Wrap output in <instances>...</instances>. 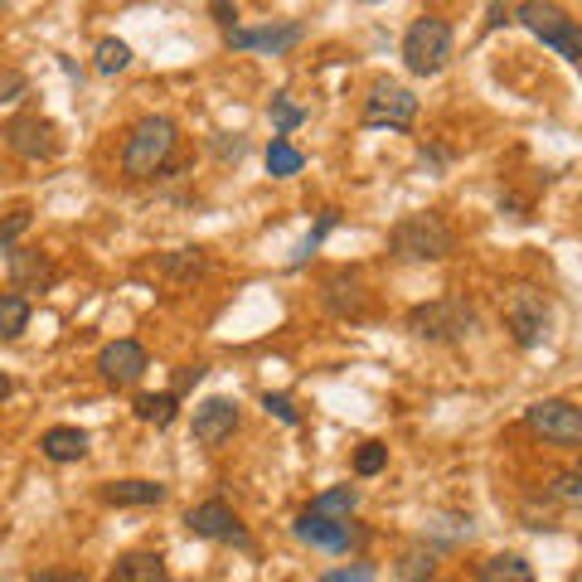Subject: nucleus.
<instances>
[{
  "label": "nucleus",
  "instance_id": "obj_1",
  "mask_svg": "<svg viewBox=\"0 0 582 582\" xmlns=\"http://www.w3.org/2000/svg\"><path fill=\"white\" fill-rule=\"evenodd\" d=\"M456 253V233L452 223L442 214H432V209H422V214H408L389 229V258L393 262H442Z\"/></svg>",
  "mask_w": 582,
  "mask_h": 582
},
{
  "label": "nucleus",
  "instance_id": "obj_2",
  "mask_svg": "<svg viewBox=\"0 0 582 582\" xmlns=\"http://www.w3.org/2000/svg\"><path fill=\"white\" fill-rule=\"evenodd\" d=\"M175 146H180V127L170 122V117H141L122 146V175L127 180H161V170L170 165Z\"/></svg>",
  "mask_w": 582,
  "mask_h": 582
},
{
  "label": "nucleus",
  "instance_id": "obj_3",
  "mask_svg": "<svg viewBox=\"0 0 582 582\" xmlns=\"http://www.w3.org/2000/svg\"><path fill=\"white\" fill-rule=\"evenodd\" d=\"M446 59H452V24H446V16L428 10V16H418L413 24H408L403 63H408V73L413 78H436L446 69Z\"/></svg>",
  "mask_w": 582,
  "mask_h": 582
},
{
  "label": "nucleus",
  "instance_id": "obj_4",
  "mask_svg": "<svg viewBox=\"0 0 582 582\" xmlns=\"http://www.w3.org/2000/svg\"><path fill=\"white\" fill-rule=\"evenodd\" d=\"M408 330L418 340H432V345H446V340H461L475 330V307L466 297H436L422 301V307L408 311Z\"/></svg>",
  "mask_w": 582,
  "mask_h": 582
},
{
  "label": "nucleus",
  "instance_id": "obj_5",
  "mask_svg": "<svg viewBox=\"0 0 582 582\" xmlns=\"http://www.w3.org/2000/svg\"><path fill=\"white\" fill-rule=\"evenodd\" d=\"M510 16L520 20L534 39H544L549 49H559V54H563L568 63H573V69L582 63V34H578V20L568 16L563 6H539V0H529V6H514Z\"/></svg>",
  "mask_w": 582,
  "mask_h": 582
},
{
  "label": "nucleus",
  "instance_id": "obj_6",
  "mask_svg": "<svg viewBox=\"0 0 582 582\" xmlns=\"http://www.w3.org/2000/svg\"><path fill=\"white\" fill-rule=\"evenodd\" d=\"M549 325H553V307L539 287H514L505 297V330L520 350H534L549 335Z\"/></svg>",
  "mask_w": 582,
  "mask_h": 582
},
{
  "label": "nucleus",
  "instance_id": "obj_7",
  "mask_svg": "<svg viewBox=\"0 0 582 582\" xmlns=\"http://www.w3.org/2000/svg\"><path fill=\"white\" fill-rule=\"evenodd\" d=\"M0 141H6V151L20 155V161H54L59 155V127L39 112L10 117V122L0 127Z\"/></svg>",
  "mask_w": 582,
  "mask_h": 582
},
{
  "label": "nucleus",
  "instance_id": "obj_8",
  "mask_svg": "<svg viewBox=\"0 0 582 582\" xmlns=\"http://www.w3.org/2000/svg\"><path fill=\"white\" fill-rule=\"evenodd\" d=\"M184 524H190L194 539H209V544H233V549H253V534H248V524L238 520V514L223 505V500H204V505H190L184 514Z\"/></svg>",
  "mask_w": 582,
  "mask_h": 582
},
{
  "label": "nucleus",
  "instance_id": "obj_9",
  "mask_svg": "<svg viewBox=\"0 0 582 582\" xmlns=\"http://www.w3.org/2000/svg\"><path fill=\"white\" fill-rule=\"evenodd\" d=\"M524 422L553 446H582V408L568 399H539L524 408Z\"/></svg>",
  "mask_w": 582,
  "mask_h": 582
},
{
  "label": "nucleus",
  "instance_id": "obj_10",
  "mask_svg": "<svg viewBox=\"0 0 582 582\" xmlns=\"http://www.w3.org/2000/svg\"><path fill=\"white\" fill-rule=\"evenodd\" d=\"M321 307L335 315V321H364V315H369V287H364V277L354 272V268L330 272L325 282H321Z\"/></svg>",
  "mask_w": 582,
  "mask_h": 582
},
{
  "label": "nucleus",
  "instance_id": "obj_11",
  "mask_svg": "<svg viewBox=\"0 0 582 582\" xmlns=\"http://www.w3.org/2000/svg\"><path fill=\"white\" fill-rule=\"evenodd\" d=\"M418 117V98L399 83H374V92H369V108H364V127H413Z\"/></svg>",
  "mask_w": 582,
  "mask_h": 582
},
{
  "label": "nucleus",
  "instance_id": "obj_12",
  "mask_svg": "<svg viewBox=\"0 0 582 582\" xmlns=\"http://www.w3.org/2000/svg\"><path fill=\"white\" fill-rule=\"evenodd\" d=\"M307 39V24L301 20H282V24H262V30H243V24H233L229 30V44L233 49H258V54H291V49Z\"/></svg>",
  "mask_w": 582,
  "mask_h": 582
},
{
  "label": "nucleus",
  "instance_id": "obj_13",
  "mask_svg": "<svg viewBox=\"0 0 582 582\" xmlns=\"http://www.w3.org/2000/svg\"><path fill=\"white\" fill-rule=\"evenodd\" d=\"M151 369L146 360V350L137 340H112V345H102L98 354V374L112 383V389H131V383H141V374Z\"/></svg>",
  "mask_w": 582,
  "mask_h": 582
},
{
  "label": "nucleus",
  "instance_id": "obj_14",
  "mask_svg": "<svg viewBox=\"0 0 582 582\" xmlns=\"http://www.w3.org/2000/svg\"><path fill=\"white\" fill-rule=\"evenodd\" d=\"M297 539L301 544H311V549H325V553H350L354 544H360V529H350V520L340 524V520H321V514H297Z\"/></svg>",
  "mask_w": 582,
  "mask_h": 582
},
{
  "label": "nucleus",
  "instance_id": "obj_15",
  "mask_svg": "<svg viewBox=\"0 0 582 582\" xmlns=\"http://www.w3.org/2000/svg\"><path fill=\"white\" fill-rule=\"evenodd\" d=\"M190 432H194V442L200 446H223L238 432V403L233 399H204L200 408H194Z\"/></svg>",
  "mask_w": 582,
  "mask_h": 582
},
{
  "label": "nucleus",
  "instance_id": "obj_16",
  "mask_svg": "<svg viewBox=\"0 0 582 582\" xmlns=\"http://www.w3.org/2000/svg\"><path fill=\"white\" fill-rule=\"evenodd\" d=\"M10 282L16 287H49L54 282V258L44 253V248H10Z\"/></svg>",
  "mask_w": 582,
  "mask_h": 582
},
{
  "label": "nucleus",
  "instance_id": "obj_17",
  "mask_svg": "<svg viewBox=\"0 0 582 582\" xmlns=\"http://www.w3.org/2000/svg\"><path fill=\"white\" fill-rule=\"evenodd\" d=\"M102 500L117 510H141V505H161L165 485L161 481H108L102 485Z\"/></svg>",
  "mask_w": 582,
  "mask_h": 582
},
{
  "label": "nucleus",
  "instance_id": "obj_18",
  "mask_svg": "<svg viewBox=\"0 0 582 582\" xmlns=\"http://www.w3.org/2000/svg\"><path fill=\"white\" fill-rule=\"evenodd\" d=\"M39 452H44L54 466H69V461L88 456V432L83 428H49L39 436Z\"/></svg>",
  "mask_w": 582,
  "mask_h": 582
},
{
  "label": "nucleus",
  "instance_id": "obj_19",
  "mask_svg": "<svg viewBox=\"0 0 582 582\" xmlns=\"http://www.w3.org/2000/svg\"><path fill=\"white\" fill-rule=\"evenodd\" d=\"M108 582H165V559L161 553H146V549L122 553V559L112 563Z\"/></svg>",
  "mask_w": 582,
  "mask_h": 582
},
{
  "label": "nucleus",
  "instance_id": "obj_20",
  "mask_svg": "<svg viewBox=\"0 0 582 582\" xmlns=\"http://www.w3.org/2000/svg\"><path fill=\"white\" fill-rule=\"evenodd\" d=\"M475 582H534V568L520 553H495L475 568Z\"/></svg>",
  "mask_w": 582,
  "mask_h": 582
},
{
  "label": "nucleus",
  "instance_id": "obj_21",
  "mask_svg": "<svg viewBox=\"0 0 582 582\" xmlns=\"http://www.w3.org/2000/svg\"><path fill=\"white\" fill-rule=\"evenodd\" d=\"M354 505H360V491H354V485H330V491H321V495L311 500V514L345 524L350 514H354Z\"/></svg>",
  "mask_w": 582,
  "mask_h": 582
},
{
  "label": "nucleus",
  "instance_id": "obj_22",
  "mask_svg": "<svg viewBox=\"0 0 582 582\" xmlns=\"http://www.w3.org/2000/svg\"><path fill=\"white\" fill-rule=\"evenodd\" d=\"M161 272L170 277V282H194V277L209 272V258L200 253V248H175V253L161 258Z\"/></svg>",
  "mask_w": 582,
  "mask_h": 582
},
{
  "label": "nucleus",
  "instance_id": "obj_23",
  "mask_svg": "<svg viewBox=\"0 0 582 582\" xmlns=\"http://www.w3.org/2000/svg\"><path fill=\"white\" fill-rule=\"evenodd\" d=\"M301 165H307V155H301L287 137H272V146H268V175L272 180H291V175H301Z\"/></svg>",
  "mask_w": 582,
  "mask_h": 582
},
{
  "label": "nucleus",
  "instance_id": "obj_24",
  "mask_svg": "<svg viewBox=\"0 0 582 582\" xmlns=\"http://www.w3.org/2000/svg\"><path fill=\"white\" fill-rule=\"evenodd\" d=\"M175 413H180L175 393H141V399H137V418L141 422H155V428H170Z\"/></svg>",
  "mask_w": 582,
  "mask_h": 582
},
{
  "label": "nucleus",
  "instance_id": "obj_25",
  "mask_svg": "<svg viewBox=\"0 0 582 582\" xmlns=\"http://www.w3.org/2000/svg\"><path fill=\"white\" fill-rule=\"evenodd\" d=\"M24 325H30V301L16 297V291H6V297H0V340L24 335Z\"/></svg>",
  "mask_w": 582,
  "mask_h": 582
},
{
  "label": "nucleus",
  "instance_id": "obj_26",
  "mask_svg": "<svg viewBox=\"0 0 582 582\" xmlns=\"http://www.w3.org/2000/svg\"><path fill=\"white\" fill-rule=\"evenodd\" d=\"M432 563H436V549L432 544H413V549H403V559H399V578L403 582H428Z\"/></svg>",
  "mask_w": 582,
  "mask_h": 582
},
{
  "label": "nucleus",
  "instance_id": "obj_27",
  "mask_svg": "<svg viewBox=\"0 0 582 582\" xmlns=\"http://www.w3.org/2000/svg\"><path fill=\"white\" fill-rule=\"evenodd\" d=\"M131 63V49L122 44V39H102L98 54H92V69H98L102 78H117Z\"/></svg>",
  "mask_w": 582,
  "mask_h": 582
},
{
  "label": "nucleus",
  "instance_id": "obj_28",
  "mask_svg": "<svg viewBox=\"0 0 582 582\" xmlns=\"http://www.w3.org/2000/svg\"><path fill=\"white\" fill-rule=\"evenodd\" d=\"M301 122H307V108H297L291 98H272V127H277V137L297 131Z\"/></svg>",
  "mask_w": 582,
  "mask_h": 582
},
{
  "label": "nucleus",
  "instance_id": "obj_29",
  "mask_svg": "<svg viewBox=\"0 0 582 582\" xmlns=\"http://www.w3.org/2000/svg\"><path fill=\"white\" fill-rule=\"evenodd\" d=\"M389 466V446L383 442H364L360 452H354V475H379Z\"/></svg>",
  "mask_w": 582,
  "mask_h": 582
},
{
  "label": "nucleus",
  "instance_id": "obj_30",
  "mask_svg": "<svg viewBox=\"0 0 582 582\" xmlns=\"http://www.w3.org/2000/svg\"><path fill=\"white\" fill-rule=\"evenodd\" d=\"M262 408L277 418V422H287V428H297L301 422V413H297V403L287 399V393H262Z\"/></svg>",
  "mask_w": 582,
  "mask_h": 582
},
{
  "label": "nucleus",
  "instance_id": "obj_31",
  "mask_svg": "<svg viewBox=\"0 0 582 582\" xmlns=\"http://www.w3.org/2000/svg\"><path fill=\"white\" fill-rule=\"evenodd\" d=\"M335 223H340V214H335V209H325V214H321V223H315V229H311V238H307V243H301V253H297V268H301V262H307V258L315 253V248H321V238H325L330 229H335Z\"/></svg>",
  "mask_w": 582,
  "mask_h": 582
},
{
  "label": "nucleus",
  "instance_id": "obj_32",
  "mask_svg": "<svg viewBox=\"0 0 582 582\" xmlns=\"http://www.w3.org/2000/svg\"><path fill=\"white\" fill-rule=\"evenodd\" d=\"M24 229H30V209H16V214L0 223V253H10V248H16V238H20Z\"/></svg>",
  "mask_w": 582,
  "mask_h": 582
},
{
  "label": "nucleus",
  "instance_id": "obj_33",
  "mask_svg": "<svg viewBox=\"0 0 582 582\" xmlns=\"http://www.w3.org/2000/svg\"><path fill=\"white\" fill-rule=\"evenodd\" d=\"M321 582H374V563H345V568H330Z\"/></svg>",
  "mask_w": 582,
  "mask_h": 582
},
{
  "label": "nucleus",
  "instance_id": "obj_34",
  "mask_svg": "<svg viewBox=\"0 0 582 582\" xmlns=\"http://www.w3.org/2000/svg\"><path fill=\"white\" fill-rule=\"evenodd\" d=\"M553 500H568V505H578V500H582V475H578V471H563L559 481H553Z\"/></svg>",
  "mask_w": 582,
  "mask_h": 582
},
{
  "label": "nucleus",
  "instance_id": "obj_35",
  "mask_svg": "<svg viewBox=\"0 0 582 582\" xmlns=\"http://www.w3.org/2000/svg\"><path fill=\"white\" fill-rule=\"evenodd\" d=\"M24 92V73H16V69H0V102H16Z\"/></svg>",
  "mask_w": 582,
  "mask_h": 582
},
{
  "label": "nucleus",
  "instance_id": "obj_36",
  "mask_svg": "<svg viewBox=\"0 0 582 582\" xmlns=\"http://www.w3.org/2000/svg\"><path fill=\"white\" fill-rule=\"evenodd\" d=\"M204 379V364H190V369H180V374H175V389H170V393H175V399H180V393L184 389H194V383H200Z\"/></svg>",
  "mask_w": 582,
  "mask_h": 582
},
{
  "label": "nucleus",
  "instance_id": "obj_37",
  "mask_svg": "<svg viewBox=\"0 0 582 582\" xmlns=\"http://www.w3.org/2000/svg\"><path fill=\"white\" fill-rule=\"evenodd\" d=\"M514 16H510V6H491L485 10V30H500V24H510Z\"/></svg>",
  "mask_w": 582,
  "mask_h": 582
},
{
  "label": "nucleus",
  "instance_id": "obj_38",
  "mask_svg": "<svg viewBox=\"0 0 582 582\" xmlns=\"http://www.w3.org/2000/svg\"><path fill=\"white\" fill-rule=\"evenodd\" d=\"M30 582H88L83 573H34Z\"/></svg>",
  "mask_w": 582,
  "mask_h": 582
},
{
  "label": "nucleus",
  "instance_id": "obj_39",
  "mask_svg": "<svg viewBox=\"0 0 582 582\" xmlns=\"http://www.w3.org/2000/svg\"><path fill=\"white\" fill-rule=\"evenodd\" d=\"M209 10H214V20H219V24H229V30H233V20H238V6H209Z\"/></svg>",
  "mask_w": 582,
  "mask_h": 582
},
{
  "label": "nucleus",
  "instance_id": "obj_40",
  "mask_svg": "<svg viewBox=\"0 0 582 582\" xmlns=\"http://www.w3.org/2000/svg\"><path fill=\"white\" fill-rule=\"evenodd\" d=\"M10 389H16V383H10V374H6V369H0V403L10 399Z\"/></svg>",
  "mask_w": 582,
  "mask_h": 582
},
{
  "label": "nucleus",
  "instance_id": "obj_41",
  "mask_svg": "<svg viewBox=\"0 0 582 582\" xmlns=\"http://www.w3.org/2000/svg\"><path fill=\"white\" fill-rule=\"evenodd\" d=\"M6 175H10V165H6V161H0V180H6Z\"/></svg>",
  "mask_w": 582,
  "mask_h": 582
},
{
  "label": "nucleus",
  "instance_id": "obj_42",
  "mask_svg": "<svg viewBox=\"0 0 582 582\" xmlns=\"http://www.w3.org/2000/svg\"><path fill=\"white\" fill-rule=\"evenodd\" d=\"M428 582H446V578H428Z\"/></svg>",
  "mask_w": 582,
  "mask_h": 582
}]
</instances>
